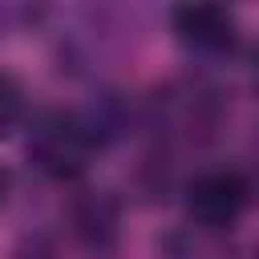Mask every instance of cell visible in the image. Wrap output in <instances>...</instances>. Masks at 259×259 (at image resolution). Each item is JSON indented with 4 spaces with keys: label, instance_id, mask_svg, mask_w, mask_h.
<instances>
[{
    "label": "cell",
    "instance_id": "1",
    "mask_svg": "<svg viewBox=\"0 0 259 259\" xmlns=\"http://www.w3.org/2000/svg\"><path fill=\"white\" fill-rule=\"evenodd\" d=\"M243 202H247V182L235 174V170H210L202 178L190 182L186 190V210L194 223L202 227H231L239 214H243Z\"/></svg>",
    "mask_w": 259,
    "mask_h": 259
},
{
    "label": "cell",
    "instance_id": "2",
    "mask_svg": "<svg viewBox=\"0 0 259 259\" xmlns=\"http://www.w3.org/2000/svg\"><path fill=\"white\" fill-rule=\"evenodd\" d=\"M28 154H32V162H36L40 170H49L53 178H73V174H81V166H85V134H81L69 117H49V121L36 130Z\"/></svg>",
    "mask_w": 259,
    "mask_h": 259
},
{
    "label": "cell",
    "instance_id": "3",
    "mask_svg": "<svg viewBox=\"0 0 259 259\" xmlns=\"http://www.w3.org/2000/svg\"><path fill=\"white\" fill-rule=\"evenodd\" d=\"M174 32L194 49L219 53L235 40V20L219 4H182V8H174Z\"/></svg>",
    "mask_w": 259,
    "mask_h": 259
},
{
    "label": "cell",
    "instance_id": "4",
    "mask_svg": "<svg viewBox=\"0 0 259 259\" xmlns=\"http://www.w3.org/2000/svg\"><path fill=\"white\" fill-rule=\"evenodd\" d=\"M20 113H24V93H20V85H16V77L0 73V138L16 130Z\"/></svg>",
    "mask_w": 259,
    "mask_h": 259
},
{
    "label": "cell",
    "instance_id": "5",
    "mask_svg": "<svg viewBox=\"0 0 259 259\" xmlns=\"http://www.w3.org/2000/svg\"><path fill=\"white\" fill-rule=\"evenodd\" d=\"M4 186H8V178H4V170H0V198H4Z\"/></svg>",
    "mask_w": 259,
    "mask_h": 259
}]
</instances>
